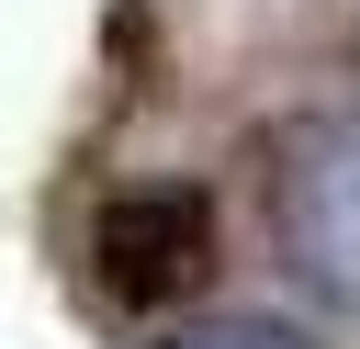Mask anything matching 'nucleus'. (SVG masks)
Masks as SVG:
<instances>
[{"label": "nucleus", "mask_w": 360, "mask_h": 349, "mask_svg": "<svg viewBox=\"0 0 360 349\" xmlns=\"http://www.w3.org/2000/svg\"><path fill=\"white\" fill-rule=\"evenodd\" d=\"M281 236L315 281L360 293V135H304V169H281Z\"/></svg>", "instance_id": "nucleus-2"}, {"label": "nucleus", "mask_w": 360, "mask_h": 349, "mask_svg": "<svg viewBox=\"0 0 360 349\" xmlns=\"http://www.w3.org/2000/svg\"><path fill=\"white\" fill-rule=\"evenodd\" d=\"M90 281L112 304H191L214 281V203L180 191V180H146V191H112L101 225H90Z\"/></svg>", "instance_id": "nucleus-1"}]
</instances>
